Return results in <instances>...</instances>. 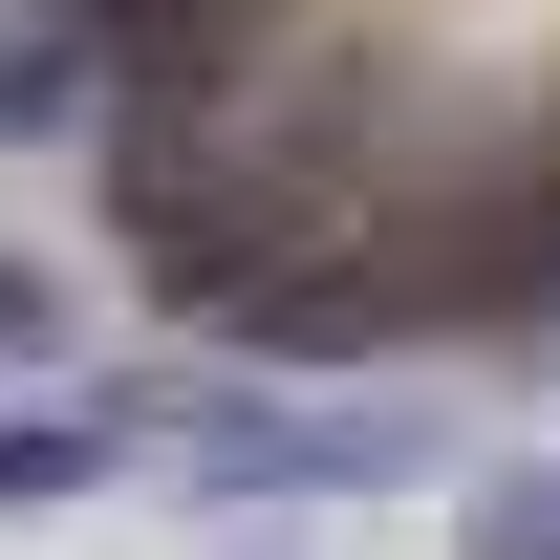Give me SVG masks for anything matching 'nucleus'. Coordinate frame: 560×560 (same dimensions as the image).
<instances>
[{"instance_id":"1","label":"nucleus","mask_w":560,"mask_h":560,"mask_svg":"<svg viewBox=\"0 0 560 560\" xmlns=\"http://www.w3.org/2000/svg\"><path fill=\"white\" fill-rule=\"evenodd\" d=\"M108 215L259 346H560V0H86Z\"/></svg>"}]
</instances>
